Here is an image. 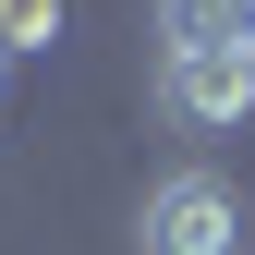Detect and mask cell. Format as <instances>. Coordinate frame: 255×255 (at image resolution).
Listing matches in <instances>:
<instances>
[{
    "label": "cell",
    "instance_id": "6da1fadb",
    "mask_svg": "<svg viewBox=\"0 0 255 255\" xmlns=\"http://www.w3.org/2000/svg\"><path fill=\"white\" fill-rule=\"evenodd\" d=\"M134 255H243V195L219 170H158L134 207Z\"/></svg>",
    "mask_w": 255,
    "mask_h": 255
},
{
    "label": "cell",
    "instance_id": "7a4b0ae2",
    "mask_svg": "<svg viewBox=\"0 0 255 255\" xmlns=\"http://www.w3.org/2000/svg\"><path fill=\"white\" fill-rule=\"evenodd\" d=\"M158 110L195 122V134H243V122H255V49H243V37L158 49Z\"/></svg>",
    "mask_w": 255,
    "mask_h": 255
},
{
    "label": "cell",
    "instance_id": "3957f363",
    "mask_svg": "<svg viewBox=\"0 0 255 255\" xmlns=\"http://www.w3.org/2000/svg\"><path fill=\"white\" fill-rule=\"evenodd\" d=\"M61 37H73V0H0V49L12 61H49Z\"/></svg>",
    "mask_w": 255,
    "mask_h": 255
},
{
    "label": "cell",
    "instance_id": "277c9868",
    "mask_svg": "<svg viewBox=\"0 0 255 255\" xmlns=\"http://www.w3.org/2000/svg\"><path fill=\"white\" fill-rule=\"evenodd\" d=\"M0 98H12V49H0Z\"/></svg>",
    "mask_w": 255,
    "mask_h": 255
},
{
    "label": "cell",
    "instance_id": "5b68a950",
    "mask_svg": "<svg viewBox=\"0 0 255 255\" xmlns=\"http://www.w3.org/2000/svg\"><path fill=\"white\" fill-rule=\"evenodd\" d=\"M243 49H255V0H243Z\"/></svg>",
    "mask_w": 255,
    "mask_h": 255
}]
</instances>
